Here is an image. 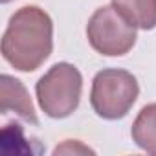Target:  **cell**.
Listing matches in <instances>:
<instances>
[{"label":"cell","mask_w":156,"mask_h":156,"mask_svg":"<svg viewBox=\"0 0 156 156\" xmlns=\"http://www.w3.org/2000/svg\"><path fill=\"white\" fill-rule=\"evenodd\" d=\"M59 154H96V151L79 140H64L61 145L53 149V156H59Z\"/></svg>","instance_id":"ba28073f"},{"label":"cell","mask_w":156,"mask_h":156,"mask_svg":"<svg viewBox=\"0 0 156 156\" xmlns=\"http://www.w3.org/2000/svg\"><path fill=\"white\" fill-rule=\"evenodd\" d=\"M87 39L98 53L105 57H121L134 48L138 33L136 26L114 6H101L88 19Z\"/></svg>","instance_id":"277c9868"},{"label":"cell","mask_w":156,"mask_h":156,"mask_svg":"<svg viewBox=\"0 0 156 156\" xmlns=\"http://www.w3.org/2000/svg\"><path fill=\"white\" fill-rule=\"evenodd\" d=\"M0 96H2L0 98V110H2V114L15 112L31 125L39 123L35 107L22 81L15 79V77L8 73H2V77H0Z\"/></svg>","instance_id":"5b68a950"},{"label":"cell","mask_w":156,"mask_h":156,"mask_svg":"<svg viewBox=\"0 0 156 156\" xmlns=\"http://www.w3.org/2000/svg\"><path fill=\"white\" fill-rule=\"evenodd\" d=\"M112 6L136 28H156V0H112Z\"/></svg>","instance_id":"52a82bcc"},{"label":"cell","mask_w":156,"mask_h":156,"mask_svg":"<svg viewBox=\"0 0 156 156\" xmlns=\"http://www.w3.org/2000/svg\"><path fill=\"white\" fill-rule=\"evenodd\" d=\"M53 50L51 17L39 6L17 9L2 35V57L19 72H35Z\"/></svg>","instance_id":"6da1fadb"},{"label":"cell","mask_w":156,"mask_h":156,"mask_svg":"<svg viewBox=\"0 0 156 156\" xmlns=\"http://www.w3.org/2000/svg\"><path fill=\"white\" fill-rule=\"evenodd\" d=\"M132 141L147 154L156 156V103L145 105L130 129Z\"/></svg>","instance_id":"8992f818"},{"label":"cell","mask_w":156,"mask_h":156,"mask_svg":"<svg viewBox=\"0 0 156 156\" xmlns=\"http://www.w3.org/2000/svg\"><path fill=\"white\" fill-rule=\"evenodd\" d=\"M83 75L70 62L53 64L35 85L39 107L48 118L62 119L72 116L81 101Z\"/></svg>","instance_id":"7a4b0ae2"},{"label":"cell","mask_w":156,"mask_h":156,"mask_svg":"<svg viewBox=\"0 0 156 156\" xmlns=\"http://www.w3.org/2000/svg\"><path fill=\"white\" fill-rule=\"evenodd\" d=\"M0 2H2V4H8V2H11V0H0Z\"/></svg>","instance_id":"9c48e42d"},{"label":"cell","mask_w":156,"mask_h":156,"mask_svg":"<svg viewBox=\"0 0 156 156\" xmlns=\"http://www.w3.org/2000/svg\"><path fill=\"white\" fill-rule=\"evenodd\" d=\"M138 96V79L123 68H103L92 79L90 105L103 119L114 121L125 118Z\"/></svg>","instance_id":"3957f363"}]
</instances>
